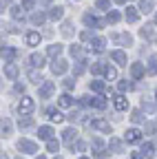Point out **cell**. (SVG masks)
<instances>
[{
	"instance_id": "6da1fadb",
	"label": "cell",
	"mask_w": 157,
	"mask_h": 159,
	"mask_svg": "<svg viewBox=\"0 0 157 159\" xmlns=\"http://www.w3.org/2000/svg\"><path fill=\"white\" fill-rule=\"evenodd\" d=\"M51 69H53L55 75H64L67 69H69V62H67V60H62V57H55L53 64H51Z\"/></svg>"
},
{
	"instance_id": "7a4b0ae2",
	"label": "cell",
	"mask_w": 157,
	"mask_h": 159,
	"mask_svg": "<svg viewBox=\"0 0 157 159\" xmlns=\"http://www.w3.org/2000/svg\"><path fill=\"white\" fill-rule=\"evenodd\" d=\"M31 111H33V99L31 97H22L20 104H18V113L25 115V113H31Z\"/></svg>"
},
{
	"instance_id": "3957f363",
	"label": "cell",
	"mask_w": 157,
	"mask_h": 159,
	"mask_svg": "<svg viewBox=\"0 0 157 159\" xmlns=\"http://www.w3.org/2000/svg\"><path fill=\"white\" fill-rule=\"evenodd\" d=\"M53 91H55L53 82H42V86H40V99H49L53 95Z\"/></svg>"
},
{
	"instance_id": "277c9868",
	"label": "cell",
	"mask_w": 157,
	"mask_h": 159,
	"mask_svg": "<svg viewBox=\"0 0 157 159\" xmlns=\"http://www.w3.org/2000/svg\"><path fill=\"white\" fill-rule=\"evenodd\" d=\"M18 150H22V152H38V146L33 142H29V139H20V142H18Z\"/></svg>"
},
{
	"instance_id": "5b68a950",
	"label": "cell",
	"mask_w": 157,
	"mask_h": 159,
	"mask_svg": "<svg viewBox=\"0 0 157 159\" xmlns=\"http://www.w3.org/2000/svg\"><path fill=\"white\" fill-rule=\"evenodd\" d=\"M140 139H142V133L137 130V128H128V130H126V142H128V144H137Z\"/></svg>"
},
{
	"instance_id": "8992f818",
	"label": "cell",
	"mask_w": 157,
	"mask_h": 159,
	"mask_svg": "<svg viewBox=\"0 0 157 159\" xmlns=\"http://www.w3.org/2000/svg\"><path fill=\"white\" fill-rule=\"evenodd\" d=\"M16 55H18V51H16L13 47H7V44L2 47V60H5V64H9V62H11V60H13Z\"/></svg>"
},
{
	"instance_id": "52a82bcc",
	"label": "cell",
	"mask_w": 157,
	"mask_h": 159,
	"mask_svg": "<svg viewBox=\"0 0 157 159\" xmlns=\"http://www.w3.org/2000/svg\"><path fill=\"white\" fill-rule=\"evenodd\" d=\"M140 33H142V38H144V40H148V42H157V33L153 31V27H144Z\"/></svg>"
},
{
	"instance_id": "ba28073f",
	"label": "cell",
	"mask_w": 157,
	"mask_h": 159,
	"mask_svg": "<svg viewBox=\"0 0 157 159\" xmlns=\"http://www.w3.org/2000/svg\"><path fill=\"white\" fill-rule=\"evenodd\" d=\"M29 62H31V66H35V69H42V66H44V55L33 53V55L29 57Z\"/></svg>"
},
{
	"instance_id": "9c48e42d",
	"label": "cell",
	"mask_w": 157,
	"mask_h": 159,
	"mask_svg": "<svg viewBox=\"0 0 157 159\" xmlns=\"http://www.w3.org/2000/svg\"><path fill=\"white\" fill-rule=\"evenodd\" d=\"M104 44H106L104 38H93V40H91V49H93L95 53H102V51H104Z\"/></svg>"
},
{
	"instance_id": "30bf717a",
	"label": "cell",
	"mask_w": 157,
	"mask_h": 159,
	"mask_svg": "<svg viewBox=\"0 0 157 159\" xmlns=\"http://www.w3.org/2000/svg\"><path fill=\"white\" fill-rule=\"evenodd\" d=\"M93 128L102 130V133H111V124L106 122V119H95V122H93Z\"/></svg>"
},
{
	"instance_id": "8fae6325",
	"label": "cell",
	"mask_w": 157,
	"mask_h": 159,
	"mask_svg": "<svg viewBox=\"0 0 157 159\" xmlns=\"http://www.w3.org/2000/svg\"><path fill=\"white\" fill-rule=\"evenodd\" d=\"M144 73H146L144 64H133V66H131V75H133L135 80H140V77H144Z\"/></svg>"
},
{
	"instance_id": "7c38bea8",
	"label": "cell",
	"mask_w": 157,
	"mask_h": 159,
	"mask_svg": "<svg viewBox=\"0 0 157 159\" xmlns=\"http://www.w3.org/2000/svg\"><path fill=\"white\" fill-rule=\"evenodd\" d=\"M115 108H117V111H126V108H128V99H126L124 95H117V97H115Z\"/></svg>"
},
{
	"instance_id": "4fadbf2b",
	"label": "cell",
	"mask_w": 157,
	"mask_h": 159,
	"mask_svg": "<svg viewBox=\"0 0 157 159\" xmlns=\"http://www.w3.org/2000/svg\"><path fill=\"white\" fill-rule=\"evenodd\" d=\"M109 148H111L113 152H124V144L120 142V139H115V137L109 142Z\"/></svg>"
},
{
	"instance_id": "5bb4252c",
	"label": "cell",
	"mask_w": 157,
	"mask_h": 159,
	"mask_svg": "<svg viewBox=\"0 0 157 159\" xmlns=\"http://www.w3.org/2000/svg\"><path fill=\"white\" fill-rule=\"evenodd\" d=\"M140 9H135V7H128L126 9V20L128 22H137V20H140V13H137Z\"/></svg>"
},
{
	"instance_id": "9a60e30c",
	"label": "cell",
	"mask_w": 157,
	"mask_h": 159,
	"mask_svg": "<svg viewBox=\"0 0 157 159\" xmlns=\"http://www.w3.org/2000/svg\"><path fill=\"white\" fill-rule=\"evenodd\" d=\"M51 137H53V128H51V126H40V139L49 142Z\"/></svg>"
},
{
	"instance_id": "2e32d148",
	"label": "cell",
	"mask_w": 157,
	"mask_h": 159,
	"mask_svg": "<svg viewBox=\"0 0 157 159\" xmlns=\"http://www.w3.org/2000/svg\"><path fill=\"white\" fill-rule=\"evenodd\" d=\"M153 7H155V0H140V11L148 13V11H153Z\"/></svg>"
},
{
	"instance_id": "e0dca14e",
	"label": "cell",
	"mask_w": 157,
	"mask_h": 159,
	"mask_svg": "<svg viewBox=\"0 0 157 159\" xmlns=\"http://www.w3.org/2000/svg\"><path fill=\"white\" fill-rule=\"evenodd\" d=\"M111 57L115 60L117 64H126V53H124V51H113V53H111Z\"/></svg>"
},
{
	"instance_id": "ac0fdd59",
	"label": "cell",
	"mask_w": 157,
	"mask_h": 159,
	"mask_svg": "<svg viewBox=\"0 0 157 159\" xmlns=\"http://www.w3.org/2000/svg\"><path fill=\"white\" fill-rule=\"evenodd\" d=\"M38 42H40V33H35V31L27 33V44H29V47H35Z\"/></svg>"
},
{
	"instance_id": "d6986e66",
	"label": "cell",
	"mask_w": 157,
	"mask_h": 159,
	"mask_svg": "<svg viewBox=\"0 0 157 159\" xmlns=\"http://www.w3.org/2000/svg\"><path fill=\"white\" fill-rule=\"evenodd\" d=\"M16 75H18V66H16V64H7V66H5V77L13 80Z\"/></svg>"
},
{
	"instance_id": "ffe728a7",
	"label": "cell",
	"mask_w": 157,
	"mask_h": 159,
	"mask_svg": "<svg viewBox=\"0 0 157 159\" xmlns=\"http://www.w3.org/2000/svg\"><path fill=\"white\" fill-rule=\"evenodd\" d=\"M62 16H64V9H62V7H53L51 13H49L51 20H62Z\"/></svg>"
},
{
	"instance_id": "44dd1931",
	"label": "cell",
	"mask_w": 157,
	"mask_h": 159,
	"mask_svg": "<svg viewBox=\"0 0 157 159\" xmlns=\"http://www.w3.org/2000/svg\"><path fill=\"white\" fill-rule=\"evenodd\" d=\"M84 22H86L89 27H97V29L102 27V22H100V20H97V18H93L91 13H86V16H84Z\"/></svg>"
},
{
	"instance_id": "7402d4cb",
	"label": "cell",
	"mask_w": 157,
	"mask_h": 159,
	"mask_svg": "<svg viewBox=\"0 0 157 159\" xmlns=\"http://www.w3.org/2000/svg\"><path fill=\"white\" fill-rule=\"evenodd\" d=\"M49 119H51V122H58V124H60L62 119H64V115H62L60 111H55V108H51V111H49Z\"/></svg>"
},
{
	"instance_id": "603a6c76",
	"label": "cell",
	"mask_w": 157,
	"mask_h": 159,
	"mask_svg": "<svg viewBox=\"0 0 157 159\" xmlns=\"http://www.w3.org/2000/svg\"><path fill=\"white\" fill-rule=\"evenodd\" d=\"M91 91H95V93H104V91H106V84L100 82V80H95V82H91Z\"/></svg>"
},
{
	"instance_id": "cb8c5ba5",
	"label": "cell",
	"mask_w": 157,
	"mask_h": 159,
	"mask_svg": "<svg viewBox=\"0 0 157 159\" xmlns=\"http://www.w3.org/2000/svg\"><path fill=\"white\" fill-rule=\"evenodd\" d=\"M84 71H86V62H84V60H80V62L73 64V73H75V75H82Z\"/></svg>"
},
{
	"instance_id": "d4e9b609",
	"label": "cell",
	"mask_w": 157,
	"mask_h": 159,
	"mask_svg": "<svg viewBox=\"0 0 157 159\" xmlns=\"http://www.w3.org/2000/svg\"><path fill=\"white\" fill-rule=\"evenodd\" d=\"M58 99H60L58 104H60L62 108H69V106H73V99H71V95H60Z\"/></svg>"
},
{
	"instance_id": "484cf974",
	"label": "cell",
	"mask_w": 157,
	"mask_h": 159,
	"mask_svg": "<svg viewBox=\"0 0 157 159\" xmlns=\"http://www.w3.org/2000/svg\"><path fill=\"white\" fill-rule=\"evenodd\" d=\"M44 20H47V16H44L42 11H35V13L31 16V22H33V25H42Z\"/></svg>"
},
{
	"instance_id": "4316f807",
	"label": "cell",
	"mask_w": 157,
	"mask_h": 159,
	"mask_svg": "<svg viewBox=\"0 0 157 159\" xmlns=\"http://www.w3.org/2000/svg\"><path fill=\"white\" fill-rule=\"evenodd\" d=\"M75 135H77V133H75L73 128H67V130L62 133V139H64V142H67V144H71V142H73V139H75Z\"/></svg>"
},
{
	"instance_id": "83f0119b",
	"label": "cell",
	"mask_w": 157,
	"mask_h": 159,
	"mask_svg": "<svg viewBox=\"0 0 157 159\" xmlns=\"http://www.w3.org/2000/svg\"><path fill=\"white\" fill-rule=\"evenodd\" d=\"M51 57H58V55H60L62 53V44H53V47H49V51H47Z\"/></svg>"
},
{
	"instance_id": "f1b7e54d",
	"label": "cell",
	"mask_w": 157,
	"mask_h": 159,
	"mask_svg": "<svg viewBox=\"0 0 157 159\" xmlns=\"http://www.w3.org/2000/svg\"><path fill=\"white\" fill-rule=\"evenodd\" d=\"M91 71H93L95 75H100V73H106V66H104L102 62H95V64L91 66Z\"/></svg>"
},
{
	"instance_id": "f546056e",
	"label": "cell",
	"mask_w": 157,
	"mask_h": 159,
	"mask_svg": "<svg viewBox=\"0 0 157 159\" xmlns=\"http://www.w3.org/2000/svg\"><path fill=\"white\" fill-rule=\"evenodd\" d=\"M93 106L95 108H106V99L100 95V97H93Z\"/></svg>"
},
{
	"instance_id": "4dcf8cb0",
	"label": "cell",
	"mask_w": 157,
	"mask_h": 159,
	"mask_svg": "<svg viewBox=\"0 0 157 159\" xmlns=\"http://www.w3.org/2000/svg\"><path fill=\"white\" fill-rule=\"evenodd\" d=\"M142 152H144V157H153V155H155V146H153V144H144Z\"/></svg>"
},
{
	"instance_id": "1f68e13d",
	"label": "cell",
	"mask_w": 157,
	"mask_h": 159,
	"mask_svg": "<svg viewBox=\"0 0 157 159\" xmlns=\"http://www.w3.org/2000/svg\"><path fill=\"white\" fill-rule=\"evenodd\" d=\"M2 135H5V137H7V135H11V122H9L7 117L2 119Z\"/></svg>"
},
{
	"instance_id": "d6a6232c",
	"label": "cell",
	"mask_w": 157,
	"mask_h": 159,
	"mask_svg": "<svg viewBox=\"0 0 157 159\" xmlns=\"http://www.w3.org/2000/svg\"><path fill=\"white\" fill-rule=\"evenodd\" d=\"M106 20H109V22H111V25H115V22H120V13H117V11H109V16H106Z\"/></svg>"
},
{
	"instance_id": "836d02e7",
	"label": "cell",
	"mask_w": 157,
	"mask_h": 159,
	"mask_svg": "<svg viewBox=\"0 0 157 159\" xmlns=\"http://www.w3.org/2000/svg\"><path fill=\"white\" fill-rule=\"evenodd\" d=\"M11 16H13L16 20H25V13H22L20 7H13V9H11Z\"/></svg>"
},
{
	"instance_id": "e575fe53",
	"label": "cell",
	"mask_w": 157,
	"mask_h": 159,
	"mask_svg": "<svg viewBox=\"0 0 157 159\" xmlns=\"http://www.w3.org/2000/svg\"><path fill=\"white\" fill-rule=\"evenodd\" d=\"M31 126H33V119H31V117H25V119L20 117V128L27 130V128H31Z\"/></svg>"
},
{
	"instance_id": "d590c367",
	"label": "cell",
	"mask_w": 157,
	"mask_h": 159,
	"mask_svg": "<svg viewBox=\"0 0 157 159\" xmlns=\"http://www.w3.org/2000/svg\"><path fill=\"white\" fill-rule=\"evenodd\" d=\"M91 146H93V150H97V152H100V150L104 148V142H102V139H97V137H95L93 142H91Z\"/></svg>"
},
{
	"instance_id": "8d00e7d4",
	"label": "cell",
	"mask_w": 157,
	"mask_h": 159,
	"mask_svg": "<svg viewBox=\"0 0 157 159\" xmlns=\"http://www.w3.org/2000/svg\"><path fill=\"white\" fill-rule=\"evenodd\" d=\"M109 5H111V0H95V7H97V9H102V11L109 9Z\"/></svg>"
},
{
	"instance_id": "74e56055",
	"label": "cell",
	"mask_w": 157,
	"mask_h": 159,
	"mask_svg": "<svg viewBox=\"0 0 157 159\" xmlns=\"http://www.w3.org/2000/svg\"><path fill=\"white\" fill-rule=\"evenodd\" d=\"M155 73H157V60L153 57V60H150V64H148V75H155Z\"/></svg>"
},
{
	"instance_id": "f35d334b",
	"label": "cell",
	"mask_w": 157,
	"mask_h": 159,
	"mask_svg": "<svg viewBox=\"0 0 157 159\" xmlns=\"http://www.w3.org/2000/svg\"><path fill=\"white\" fill-rule=\"evenodd\" d=\"M106 77H109V80H117V71H115L113 66H106Z\"/></svg>"
},
{
	"instance_id": "ab89813d",
	"label": "cell",
	"mask_w": 157,
	"mask_h": 159,
	"mask_svg": "<svg viewBox=\"0 0 157 159\" xmlns=\"http://www.w3.org/2000/svg\"><path fill=\"white\" fill-rule=\"evenodd\" d=\"M62 86H64L67 91H71V89L75 86V80H71V77H67V80H64V82H62Z\"/></svg>"
},
{
	"instance_id": "60d3db41",
	"label": "cell",
	"mask_w": 157,
	"mask_h": 159,
	"mask_svg": "<svg viewBox=\"0 0 157 159\" xmlns=\"http://www.w3.org/2000/svg\"><path fill=\"white\" fill-rule=\"evenodd\" d=\"M47 148H49L51 152H55L58 148H60V144H58V142H55V139H49V144H47Z\"/></svg>"
},
{
	"instance_id": "b9f144b4",
	"label": "cell",
	"mask_w": 157,
	"mask_h": 159,
	"mask_svg": "<svg viewBox=\"0 0 157 159\" xmlns=\"http://www.w3.org/2000/svg\"><path fill=\"white\" fill-rule=\"evenodd\" d=\"M71 55H73V57H82V49L77 47V44H75V47H71Z\"/></svg>"
},
{
	"instance_id": "7bdbcfd3",
	"label": "cell",
	"mask_w": 157,
	"mask_h": 159,
	"mask_svg": "<svg viewBox=\"0 0 157 159\" xmlns=\"http://www.w3.org/2000/svg\"><path fill=\"white\" fill-rule=\"evenodd\" d=\"M131 119H133V122H144V115H142L140 111H133V117H131Z\"/></svg>"
},
{
	"instance_id": "ee69618b",
	"label": "cell",
	"mask_w": 157,
	"mask_h": 159,
	"mask_svg": "<svg viewBox=\"0 0 157 159\" xmlns=\"http://www.w3.org/2000/svg\"><path fill=\"white\" fill-rule=\"evenodd\" d=\"M142 108H144L146 113H153V111H155V106H153L150 102H146V99H144V104H142Z\"/></svg>"
},
{
	"instance_id": "f6af8a7d",
	"label": "cell",
	"mask_w": 157,
	"mask_h": 159,
	"mask_svg": "<svg viewBox=\"0 0 157 159\" xmlns=\"http://www.w3.org/2000/svg\"><path fill=\"white\" fill-rule=\"evenodd\" d=\"M80 104H82V106H89V104H93V99H91L89 95H84V97H80Z\"/></svg>"
},
{
	"instance_id": "bcb514c9",
	"label": "cell",
	"mask_w": 157,
	"mask_h": 159,
	"mask_svg": "<svg viewBox=\"0 0 157 159\" xmlns=\"http://www.w3.org/2000/svg\"><path fill=\"white\" fill-rule=\"evenodd\" d=\"M117 89L124 93V91H128V89H131V82H120V84H117Z\"/></svg>"
},
{
	"instance_id": "7dc6e473",
	"label": "cell",
	"mask_w": 157,
	"mask_h": 159,
	"mask_svg": "<svg viewBox=\"0 0 157 159\" xmlns=\"http://www.w3.org/2000/svg\"><path fill=\"white\" fill-rule=\"evenodd\" d=\"M33 5H35V0H22V7L25 9H33Z\"/></svg>"
},
{
	"instance_id": "c3c4849f",
	"label": "cell",
	"mask_w": 157,
	"mask_h": 159,
	"mask_svg": "<svg viewBox=\"0 0 157 159\" xmlns=\"http://www.w3.org/2000/svg\"><path fill=\"white\" fill-rule=\"evenodd\" d=\"M62 33H64L67 38L71 35V25H69V22H64V27H62Z\"/></svg>"
},
{
	"instance_id": "681fc988",
	"label": "cell",
	"mask_w": 157,
	"mask_h": 159,
	"mask_svg": "<svg viewBox=\"0 0 157 159\" xmlns=\"http://www.w3.org/2000/svg\"><path fill=\"white\" fill-rule=\"evenodd\" d=\"M29 80H31V82H38V80H40V73L31 71V73H29Z\"/></svg>"
},
{
	"instance_id": "f907efd6",
	"label": "cell",
	"mask_w": 157,
	"mask_h": 159,
	"mask_svg": "<svg viewBox=\"0 0 157 159\" xmlns=\"http://www.w3.org/2000/svg\"><path fill=\"white\" fill-rule=\"evenodd\" d=\"M75 150H84V142H75V144H73V152H75Z\"/></svg>"
},
{
	"instance_id": "816d5d0a",
	"label": "cell",
	"mask_w": 157,
	"mask_h": 159,
	"mask_svg": "<svg viewBox=\"0 0 157 159\" xmlns=\"http://www.w3.org/2000/svg\"><path fill=\"white\" fill-rule=\"evenodd\" d=\"M69 119H71V122H77V119H80V113H77V111H73V113L69 115Z\"/></svg>"
},
{
	"instance_id": "f5cc1de1",
	"label": "cell",
	"mask_w": 157,
	"mask_h": 159,
	"mask_svg": "<svg viewBox=\"0 0 157 159\" xmlns=\"http://www.w3.org/2000/svg\"><path fill=\"white\" fill-rule=\"evenodd\" d=\"M131 159H144V152H133Z\"/></svg>"
},
{
	"instance_id": "db71d44e",
	"label": "cell",
	"mask_w": 157,
	"mask_h": 159,
	"mask_svg": "<svg viewBox=\"0 0 157 159\" xmlns=\"http://www.w3.org/2000/svg\"><path fill=\"white\" fill-rule=\"evenodd\" d=\"M91 38H93L91 31H84V33H82V40H91Z\"/></svg>"
},
{
	"instance_id": "11a10c76",
	"label": "cell",
	"mask_w": 157,
	"mask_h": 159,
	"mask_svg": "<svg viewBox=\"0 0 157 159\" xmlns=\"http://www.w3.org/2000/svg\"><path fill=\"white\" fill-rule=\"evenodd\" d=\"M146 133H155V124H146Z\"/></svg>"
},
{
	"instance_id": "9f6ffc18",
	"label": "cell",
	"mask_w": 157,
	"mask_h": 159,
	"mask_svg": "<svg viewBox=\"0 0 157 159\" xmlns=\"http://www.w3.org/2000/svg\"><path fill=\"white\" fill-rule=\"evenodd\" d=\"M16 91L18 93H25V84H16Z\"/></svg>"
},
{
	"instance_id": "6f0895ef",
	"label": "cell",
	"mask_w": 157,
	"mask_h": 159,
	"mask_svg": "<svg viewBox=\"0 0 157 159\" xmlns=\"http://www.w3.org/2000/svg\"><path fill=\"white\" fill-rule=\"evenodd\" d=\"M95 159H104V155H102V152H97V157H95Z\"/></svg>"
},
{
	"instance_id": "680465c9",
	"label": "cell",
	"mask_w": 157,
	"mask_h": 159,
	"mask_svg": "<svg viewBox=\"0 0 157 159\" xmlns=\"http://www.w3.org/2000/svg\"><path fill=\"white\" fill-rule=\"evenodd\" d=\"M115 2H117V5H124V2H126V0H115Z\"/></svg>"
},
{
	"instance_id": "91938a15",
	"label": "cell",
	"mask_w": 157,
	"mask_h": 159,
	"mask_svg": "<svg viewBox=\"0 0 157 159\" xmlns=\"http://www.w3.org/2000/svg\"><path fill=\"white\" fill-rule=\"evenodd\" d=\"M40 2H44V5H49V2H51V0H40Z\"/></svg>"
},
{
	"instance_id": "94428289",
	"label": "cell",
	"mask_w": 157,
	"mask_h": 159,
	"mask_svg": "<svg viewBox=\"0 0 157 159\" xmlns=\"http://www.w3.org/2000/svg\"><path fill=\"white\" fill-rule=\"evenodd\" d=\"M35 159H44V157H35Z\"/></svg>"
},
{
	"instance_id": "6125c7cd",
	"label": "cell",
	"mask_w": 157,
	"mask_h": 159,
	"mask_svg": "<svg viewBox=\"0 0 157 159\" xmlns=\"http://www.w3.org/2000/svg\"><path fill=\"white\" fill-rule=\"evenodd\" d=\"M155 22H157V16H155Z\"/></svg>"
},
{
	"instance_id": "be15d7a7",
	"label": "cell",
	"mask_w": 157,
	"mask_h": 159,
	"mask_svg": "<svg viewBox=\"0 0 157 159\" xmlns=\"http://www.w3.org/2000/svg\"><path fill=\"white\" fill-rule=\"evenodd\" d=\"M80 159H86V157H80Z\"/></svg>"
},
{
	"instance_id": "e7e4bbea",
	"label": "cell",
	"mask_w": 157,
	"mask_h": 159,
	"mask_svg": "<svg viewBox=\"0 0 157 159\" xmlns=\"http://www.w3.org/2000/svg\"><path fill=\"white\" fill-rule=\"evenodd\" d=\"M55 159H60V157H55Z\"/></svg>"
},
{
	"instance_id": "03108f58",
	"label": "cell",
	"mask_w": 157,
	"mask_h": 159,
	"mask_svg": "<svg viewBox=\"0 0 157 159\" xmlns=\"http://www.w3.org/2000/svg\"><path fill=\"white\" fill-rule=\"evenodd\" d=\"M18 159H22V157H18Z\"/></svg>"
}]
</instances>
